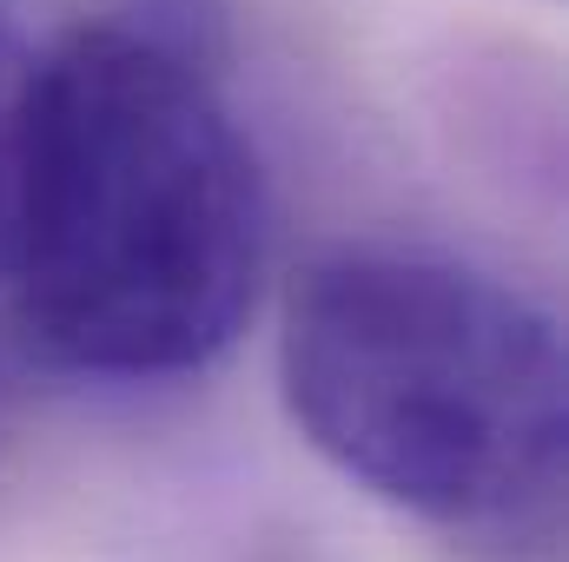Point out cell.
Returning <instances> with one entry per match:
<instances>
[{"label":"cell","instance_id":"cell-1","mask_svg":"<svg viewBox=\"0 0 569 562\" xmlns=\"http://www.w3.org/2000/svg\"><path fill=\"white\" fill-rule=\"evenodd\" d=\"M266 259V172L206 73L127 27L33 60L13 291L53 364L186 378L239 338Z\"/></svg>","mask_w":569,"mask_h":562},{"label":"cell","instance_id":"cell-2","mask_svg":"<svg viewBox=\"0 0 569 562\" xmlns=\"http://www.w3.org/2000/svg\"><path fill=\"white\" fill-rule=\"evenodd\" d=\"M279 384L338 476L425 523L517 530L557 510L563 338L463 259L405 245L318 259L284 304Z\"/></svg>","mask_w":569,"mask_h":562},{"label":"cell","instance_id":"cell-3","mask_svg":"<svg viewBox=\"0 0 569 562\" xmlns=\"http://www.w3.org/2000/svg\"><path fill=\"white\" fill-rule=\"evenodd\" d=\"M27 113H33V53L0 33V284L13 279V239H20Z\"/></svg>","mask_w":569,"mask_h":562}]
</instances>
